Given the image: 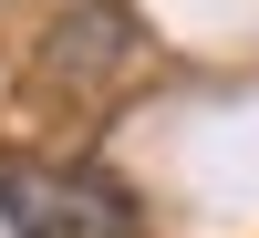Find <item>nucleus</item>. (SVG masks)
Segmentation results:
<instances>
[{
  "mask_svg": "<svg viewBox=\"0 0 259 238\" xmlns=\"http://www.w3.org/2000/svg\"><path fill=\"white\" fill-rule=\"evenodd\" d=\"M0 218L21 238H135V207L104 176H52V166H0Z\"/></svg>",
  "mask_w": 259,
  "mask_h": 238,
  "instance_id": "1",
  "label": "nucleus"
}]
</instances>
